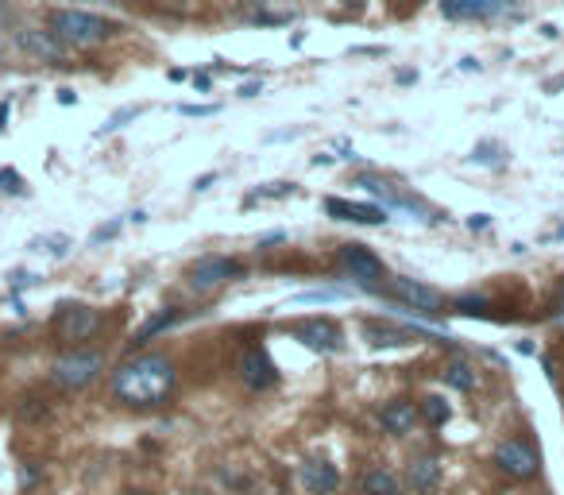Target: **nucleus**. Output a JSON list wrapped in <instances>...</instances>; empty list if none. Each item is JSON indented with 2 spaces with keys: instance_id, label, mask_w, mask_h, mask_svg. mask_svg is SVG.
Returning <instances> with one entry per match:
<instances>
[{
  "instance_id": "1",
  "label": "nucleus",
  "mask_w": 564,
  "mask_h": 495,
  "mask_svg": "<svg viewBox=\"0 0 564 495\" xmlns=\"http://www.w3.org/2000/svg\"><path fill=\"white\" fill-rule=\"evenodd\" d=\"M174 383H178L174 360H166V356H158V352L132 356V360H124L112 372V395L120 398L124 406H135V410L163 406L170 391H174Z\"/></svg>"
},
{
  "instance_id": "2",
  "label": "nucleus",
  "mask_w": 564,
  "mask_h": 495,
  "mask_svg": "<svg viewBox=\"0 0 564 495\" xmlns=\"http://www.w3.org/2000/svg\"><path fill=\"white\" fill-rule=\"evenodd\" d=\"M50 31L62 39L66 47H97L104 39L116 35V24H109L104 16H93V12H81V8H58L50 12Z\"/></svg>"
},
{
  "instance_id": "3",
  "label": "nucleus",
  "mask_w": 564,
  "mask_h": 495,
  "mask_svg": "<svg viewBox=\"0 0 564 495\" xmlns=\"http://www.w3.org/2000/svg\"><path fill=\"white\" fill-rule=\"evenodd\" d=\"M101 372H104V356L97 349H73L55 360L50 379H55L58 387H66V391H81V387H89Z\"/></svg>"
},
{
  "instance_id": "4",
  "label": "nucleus",
  "mask_w": 564,
  "mask_h": 495,
  "mask_svg": "<svg viewBox=\"0 0 564 495\" xmlns=\"http://www.w3.org/2000/svg\"><path fill=\"white\" fill-rule=\"evenodd\" d=\"M336 263H340V271H344V275L352 279L356 287H364V290H375V294H379L382 279H387V271H382V259H379L371 248H364V244H340Z\"/></svg>"
},
{
  "instance_id": "5",
  "label": "nucleus",
  "mask_w": 564,
  "mask_h": 495,
  "mask_svg": "<svg viewBox=\"0 0 564 495\" xmlns=\"http://www.w3.org/2000/svg\"><path fill=\"white\" fill-rule=\"evenodd\" d=\"M382 290H387L395 302H402V306L425 313V318H433V313H444V294L433 290V287H425V282H418V279L395 275V279L387 282V287H379V294H382Z\"/></svg>"
},
{
  "instance_id": "6",
  "label": "nucleus",
  "mask_w": 564,
  "mask_h": 495,
  "mask_svg": "<svg viewBox=\"0 0 564 495\" xmlns=\"http://www.w3.org/2000/svg\"><path fill=\"white\" fill-rule=\"evenodd\" d=\"M104 318L93 306H62L55 313V336L66 344H81V341H93L101 333Z\"/></svg>"
},
{
  "instance_id": "7",
  "label": "nucleus",
  "mask_w": 564,
  "mask_h": 495,
  "mask_svg": "<svg viewBox=\"0 0 564 495\" xmlns=\"http://www.w3.org/2000/svg\"><path fill=\"white\" fill-rule=\"evenodd\" d=\"M495 465H498V472H506L514 480H529L541 472V452L522 437H510L495 449Z\"/></svg>"
},
{
  "instance_id": "8",
  "label": "nucleus",
  "mask_w": 564,
  "mask_h": 495,
  "mask_svg": "<svg viewBox=\"0 0 564 495\" xmlns=\"http://www.w3.org/2000/svg\"><path fill=\"white\" fill-rule=\"evenodd\" d=\"M240 275H243V267L228 256H201L194 267L186 271V279H189L194 290H217V287H225L228 279H240Z\"/></svg>"
},
{
  "instance_id": "9",
  "label": "nucleus",
  "mask_w": 564,
  "mask_h": 495,
  "mask_svg": "<svg viewBox=\"0 0 564 495\" xmlns=\"http://www.w3.org/2000/svg\"><path fill=\"white\" fill-rule=\"evenodd\" d=\"M240 379H243V387H251V391H271V387L279 383V367H274L267 349H259V344L243 349V356H240Z\"/></svg>"
},
{
  "instance_id": "10",
  "label": "nucleus",
  "mask_w": 564,
  "mask_h": 495,
  "mask_svg": "<svg viewBox=\"0 0 564 495\" xmlns=\"http://www.w3.org/2000/svg\"><path fill=\"white\" fill-rule=\"evenodd\" d=\"M294 341H302L305 349L313 352H340L344 349V336H340V329L328 318H305L294 325Z\"/></svg>"
},
{
  "instance_id": "11",
  "label": "nucleus",
  "mask_w": 564,
  "mask_h": 495,
  "mask_svg": "<svg viewBox=\"0 0 564 495\" xmlns=\"http://www.w3.org/2000/svg\"><path fill=\"white\" fill-rule=\"evenodd\" d=\"M444 19H495L510 12V0H441Z\"/></svg>"
},
{
  "instance_id": "12",
  "label": "nucleus",
  "mask_w": 564,
  "mask_h": 495,
  "mask_svg": "<svg viewBox=\"0 0 564 495\" xmlns=\"http://www.w3.org/2000/svg\"><path fill=\"white\" fill-rule=\"evenodd\" d=\"M325 213L336 220H356V225H382L387 220V205H356L344 197H325Z\"/></svg>"
},
{
  "instance_id": "13",
  "label": "nucleus",
  "mask_w": 564,
  "mask_h": 495,
  "mask_svg": "<svg viewBox=\"0 0 564 495\" xmlns=\"http://www.w3.org/2000/svg\"><path fill=\"white\" fill-rule=\"evenodd\" d=\"M16 43L24 47L27 55H35L39 62H62V50H66V43H62L55 31H35V27L19 31Z\"/></svg>"
},
{
  "instance_id": "14",
  "label": "nucleus",
  "mask_w": 564,
  "mask_h": 495,
  "mask_svg": "<svg viewBox=\"0 0 564 495\" xmlns=\"http://www.w3.org/2000/svg\"><path fill=\"white\" fill-rule=\"evenodd\" d=\"M302 488L310 495H333L340 488V472L328 460H305L302 465Z\"/></svg>"
},
{
  "instance_id": "15",
  "label": "nucleus",
  "mask_w": 564,
  "mask_h": 495,
  "mask_svg": "<svg viewBox=\"0 0 564 495\" xmlns=\"http://www.w3.org/2000/svg\"><path fill=\"white\" fill-rule=\"evenodd\" d=\"M379 422H382L387 434L402 437V434H410V429L418 426V410H413V403H406V398H395V403H387L379 410Z\"/></svg>"
},
{
  "instance_id": "16",
  "label": "nucleus",
  "mask_w": 564,
  "mask_h": 495,
  "mask_svg": "<svg viewBox=\"0 0 564 495\" xmlns=\"http://www.w3.org/2000/svg\"><path fill=\"white\" fill-rule=\"evenodd\" d=\"M406 480L413 491H433L441 483V465L437 457H429V452H421V457H410V468H406Z\"/></svg>"
},
{
  "instance_id": "17",
  "label": "nucleus",
  "mask_w": 564,
  "mask_h": 495,
  "mask_svg": "<svg viewBox=\"0 0 564 495\" xmlns=\"http://www.w3.org/2000/svg\"><path fill=\"white\" fill-rule=\"evenodd\" d=\"M178 321H182V310H174V306H170V310H158L155 318H147V321L140 325V333L132 336V344H147V341H151V336L166 333L170 325H178Z\"/></svg>"
},
{
  "instance_id": "18",
  "label": "nucleus",
  "mask_w": 564,
  "mask_h": 495,
  "mask_svg": "<svg viewBox=\"0 0 564 495\" xmlns=\"http://www.w3.org/2000/svg\"><path fill=\"white\" fill-rule=\"evenodd\" d=\"M359 491L364 495H398V476L390 468H371L364 480H359Z\"/></svg>"
},
{
  "instance_id": "19",
  "label": "nucleus",
  "mask_w": 564,
  "mask_h": 495,
  "mask_svg": "<svg viewBox=\"0 0 564 495\" xmlns=\"http://www.w3.org/2000/svg\"><path fill=\"white\" fill-rule=\"evenodd\" d=\"M449 414H452V410H449V403H444L441 395H425L421 406H418V418H425V422H429L433 429L449 422Z\"/></svg>"
},
{
  "instance_id": "20",
  "label": "nucleus",
  "mask_w": 564,
  "mask_h": 495,
  "mask_svg": "<svg viewBox=\"0 0 564 495\" xmlns=\"http://www.w3.org/2000/svg\"><path fill=\"white\" fill-rule=\"evenodd\" d=\"M364 333L371 336V344H406L410 329H395V325H382V321H367Z\"/></svg>"
},
{
  "instance_id": "21",
  "label": "nucleus",
  "mask_w": 564,
  "mask_h": 495,
  "mask_svg": "<svg viewBox=\"0 0 564 495\" xmlns=\"http://www.w3.org/2000/svg\"><path fill=\"white\" fill-rule=\"evenodd\" d=\"M444 383H449V387H456V391H472V387H475V372H472V367H467L464 360H452V364H444Z\"/></svg>"
},
{
  "instance_id": "22",
  "label": "nucleus",
  "mask_w": 564,
  "mask_h": 495,
  "mask_svg": "<svg viewBox=\"0 0 564 495\" xmlns=\"http://www.w3.org/2000/svg\"><path fill=\"white\" fill-rule=\"evenodd\" d=\"M27 248L31 251H50V256H66V251H70V236H35Z\"/></svg>"
},
{
  "instance_id": "23",
  "label": "nucleus",
  "mask_w": 564,
  "mask_h": 495,
  "mask_svg": "<svg viewBox=\"0 0 564 495\" xmlns=\"http://www.w3.org/2000/svg\"><path fill=\"white\" fill-rule=\"evenodd\" d=\"M452 310L456 313H467V318H487V298H472V294H467V298H456L452 302Z\"/></svg>"
},
{
  "instance_id": "24",
  "label": "nucleus",
  "mask_w": 564,
  "mask_h": 495,
  "mask_svg": "<svg viewBox=\"0 0 564 495\" xmlns=\"http://www.w3.org/2000/svg\"><path fill=\"white\" fill-rule=\"evenodd\" d=\"M495 151H503L498 143H480L472 151V163H483V166H491V163H503V155H495Z\"/></svg>"
},
{
  "instance_id": "25",
  "label": "nucleus",
  "mask_w": 564,
  "mask_h": 495,
  "mask_svg": "<svg viewBox=\"0 0 564 495\" xmlns=\"http://www.w3.org/2000/svg\"><path fill=\"white\" fill-rule=\"evenodd\" d=\"M286 194H294V182H271V186L255 189V194L248 197V202H255V197H286Z\"/></svg>"
},
{
  "instance_id": "26",
  "label": "nucleus",
  "mask_w": 564,
  "mask_h": 495,
  "mask_svg": "<svg viewBox=\"0 0 564 495\" xmlns=\"http://www.w3.org/2000/svg\"><path fill=\"white\" fill-rule=\"evenodd\" d=\"M336 298H344V290H305V294H297V302H336Z\"/></svg>"
},
{
  "instance_id": "27",
  "label": "nucleus",
  "mask_w": 564,
  "mask_h": 495,
  "mask_svg": "<svg viewBox=\"0 0 564 495\" xmlns=\"http://www.w3.org/2000/svg\"><path fill=\"white\" fill-rule=\"evenodd\" d=\"M140 112H143V109H135V104H132V109H120V112H116V117H109V124H104V128H101V135H104V132H116V128H120L124 120L140 117Z\"/></svg>"
},
{
  "instance_id": "28",
  "label": "nucleus",
  "mask_w": 564,
  "mask_h": 495,
  "mask_svg": "<svg viewBox=\"0 0 564 495\" xmlns=\"http://www.w3.org/2000/svg\"><path fill=\"white\" fill-rule=\"evenodd\" d=\"M182 117H212V112H217V104H182Z\"/></svg>"
},
{
  "instance_id": "29",
  "label": "nucleus",
  "mask_w": 564,
  "mask_h": 495,
  "mask_svg": "<svg viewBox=\"0 0 564 495\" xmlns=\"http://www.w3.org/2000/svg\"><path fill=\"white\" fill-rule=\"evenodd\" d=\"M0 182H4L8 194H19V189H24V186H19V174L16 171H4V174H0Z\"/></svg>"
},
{
  "instance_id": "30",
  "label": "nucleus",
  "mask_w": 564,
  "mask_h": 495,
  "mask_svg": "<svg viewBox=\"0 0 564 495\" xmlns=\"http://www.w3.org/2000/svg\"><path fill=\"white\" fill-rule=\"evenodd\" d=\"M116 233H120V220H112V225H101L97 233H93V240L101 244V240H109V236H116Z\"/></svg>"
},
{
  "instance_id": "31",
  "label": "nucleus",
  "mask_w": 564,
  "mask_h": 495,
  "mask_svg": "<svg viewBox=\"0 0 564 495\" xmlns=\"http://www.w3.org/2000/svg\"><path fill=\"white\" fill-rule=\"evenodd\" d=\"M263 93V81H248V86H240V97H259Z\"/></svg>"
},
{
  "instance_id": "32",
  "label": "nucleus",
  "mask_w": 564,
  "mask_h": 495,
  "mask_svg": "<svg viewBox=\"0 0 564 495\" xmlns=\"http://www.w3.org/2000/svg\"><path fill=\"white\" fill-rule=\"evenodd\" d=\"M212 182H217V174H201V178H197V182H194V189H209Z\"/></svg>"
},
{
  "instance_id": "33",
  "label": "nucleus",
  "mask_w": 564,
  "mask_h": 495,
  "mask_svg": "<svg viewBox=\"0 0 564 495\" xmlns=\"http://www.w3.org/2000/svg\"><path fill=\"white\" fill-rule=\"evenodd\" d=\"M467 228H472V233H475V228H487V217H483V213L472 217V220H467Z\"/></svg>"
},
{
  "instance_id": "34",
  "label": "nucleus",
  "mask_w": 564,
  "mask_h": 495,
  "mask_svg": "<svg viewBox=\"0 0 564 495\" xmlns=\"http://www.w3.org/2000/svg\"><path fill=\"white\" fill-rule=\"evenodd\" d=\"M58 101H62V104H73L78 97H73V89H58Z\"/></svg>"
},
{
  "instance_id": "35",
  "label": "nucleus",
  "mask_w": 564,
  "mask_h": 495,
  "mask_svg": "<svg viewBox=\"0 0 564 495\" xmlns=\"http://www.w3.org/2000/svg\"><path fill=\"white\" fill-rule=\"evenodd\" d=\"M19 483H35V468H24V472H19Z\"/></svg>"
},
{
  "instance_id": "36",
  "label": "nucleus",
  "mask_w": 564,
  "mask_h": 495,
  "mask_svg": "<svg viewBox=\"0 0 564 495\" xmlns=\"http://www.w3.org/2000/svg\"><path fill=\"white\" fill-rule=\"evenodd\" d=\"M4 120H8V101H0V132H4V128H8V124H4Z\"/></svg>"
},
{
  "instance_id": "37",
  "label": "nucleus",
  "mask_w": 564,
  "mask_h": 495,
  "mask_svg": "<svg viewBox=\"0 0 564 495\" xmlns=\"http://www.w3.org/2000/svg\"><path fill=\"white\" fill-rule=\"evenodd\" d=\"M364 4H367V0H344V8H352V12H359Z\"/></svg>"
},
{
  "instance_id": "38",
  "label": "nucleus",
  "mask_w": 564,
  "mask_h": 495,
  "mask_svg": "<svg viewBox=\"0 0 564 495\" xmlns=\"http://www.w3.org/2000/svg\"><path fill=\"white\" fill-rule=\"evenodd\" d=\"M89 4H124V0H89Z\"/></svg>"
},
{
  "instance_id": "39",
  "label": "nucleus",
  "mask_w": 564,
  "mask_h": 495,
  "mask_svg": "<svg viewBox=\"0 0 564 495\" xmlns=\"http://www.w3.org/2000/svg\"><path fill=\"white\" fill-rule=\"evenodd\" d=\"M124 495H151V491H143V488H132V491H124Z\"/></svg>"
},
{
  "instance_id": "40",
  "label": "nucleus",
  "mask_w": 564,
  "mask_h": 495,
  "mask_svg": "<svg viewBox=\"0 0 564 495\" xmlns=\"http://www.w3.org/2000/svg\"><path fill=\"white\" fill-rule=\"evenodd\" d=\"M557 318H560V321H564V310H560V313H557Z\"/></svg>"
}]
</instances>
